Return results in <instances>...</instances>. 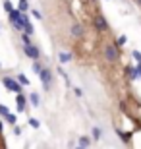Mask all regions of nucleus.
Listing matches in <instances>:
<instances>
[{
	"label": "nucleus",
	"instance_id": "nucleus-1",
	"mask_svg": "<svg viewBox=\"0 0 141 149\" xmlns=\"http://www.w3.org/2000/svg\"><path fill=\"white\" fill-rule=\"evenodd\" d=\"M120 58V52H118V47L114 43H108L106 47H104V60L110 62V64H114V62H118Z\"/></svg>",
	"mask_w": 141,
	"mask_h": 149
},
{
	"label": "nucleus",
	"instance_id": "nucleus-2",
	"mask_svg": "<svg viewBox=\"0 0 141 149\" xmlns=\"http://www.w3.org/2000/svg\"><path fill=\"white\" fill-rule=\"evenodd\" d=\"M93 25H95L97 31H108V22H106V17H104L103 14H97V16H95Z\"/></svg>",
	"mask_w": 141,
	"mask_h": 149
},
{
	"label": "nucleus",
	"instance_id": "nucleus-3",
	"mask_svg": "<svg viewBox=\"0 0 141 149\" xmlns=\"http://www.w3.org/2000/svg\"><path fill=\"white\" fill-rule=\"evenodd\" d=\"M23 50H25V54H27L31 60H39V56H41L39 49L35 47V45H31V43H25V45H23Z\"/></svg>",
	"mask_w": 141,
	"mask_h": 149
},
{
	"label": "nucleus",
	"instance_id": "nucleus-4",
	"mask_svg": "<svg viewBox=\"0 0 141 149\" xmlns=\"http://www.w3.org/2000/svg\"><path fill=\"white\" fill-rule=\"evenodd\" d=\"M2 83H4L6 87L10 89L12 93H22V91H23V89H22V85H19L17 81H14L12 77H4V79H2Z\"/></svg>",
	"mask_w": 141,
	"mask_h": 149
},
{
	"label": "nucleus",
	"instance_id": "nucleus-5",
	"mask_svg": "<svg viewBox=\"0 0 141 149\" xmlns=\"http://www.w3.org/2000/svg\"><path fill=\"white\" fill-rule=\"evenodd\" d=\"M39 76H41V81H43V87H44V91H49V89H50V70L43 68V70L39 72Z\"/></svg>",
	"mask_w": 141,
	"mask_h": 149
},
{
	"label": "nucleus",
	"instance_id": "nucleus-6",
	"mask_svg": "<svg viewBox=\"0 0 141 149\" xmlns=\"http://www.w3.org/2000/svg\"><path fill=\"white\" fill-rule=\"evenodd\" d=\"M70 33H72V37H74V39H81L83 35H85V31H83V25H81V23H74Z\"/></svg>",
	"mask_w": 141,
	"mask_h": 149
},
{
	"label": "nucleus",
	"instance_id": "nucleus-7",
	"mask_svg": "<svg viewBox=\"0 0 141 149\" xmlns=\"http://www.w3.org/2000/svg\"><path fill=\"white\" fill-rule=\"evenodd\" d=\"M25 97H23L22 93H16V105H17V112H23L25 111Z\"/></svg>",
	"mask_w": 141,
	"mask_h": 149
},
{
	"label": "nucleus",
	"instance_id": "nucleus-8",
	"mask_svg": "<svg viewBox=\"0 0 141 149\" xmlns=\"http://www.w3.org/2000/svg\"><path fill=\"white\" fill-rule=\"evenodd\" d=\"M58 60L62 62V64L70 62V60H72V52H60V54H58Z\"/></svg>",
	"mask_w": 141,
	"mask_h": 149
},
{
	"label": "nucleus",
	"instance_id": "nucleus-9",
	"mask_svg": "<svg viewBox=\"0 0 141 149\" xmlns=\"http://www.w3.org/2000/svg\"><path fill=\"white\" fill-rule=\"evenodd\" d=\"M77 145H79V147H89V145H91V141H89V138L81 136V138L77 139Z\"/></svg>",
	"mask_w": 141,
	"mask_h": 149
},
{
	"label": "nucleus",
	"instance_id": "nucleus-10",
	"mask_svg": "<svg viewBox=\"0 0 141 149\" xmlns=\"http://www.w3.org/2000/svg\"><path fill=\"white\" fill-rule=\"evenodd\" d=\"M8 14H10V22L14 23V22L17 19V17H19V14H22V12H19V10H14V8H12V10L8 12Z\"/></svg>",
	"mask_w": 141,
	"mask_h": 149
},
{
	"label": "nucleus",
	"instance_id": "nucleus-11",
	"mask_svg": "<svg viewBox=\"0 0 141 149\" xmlns=\"http://www.w3.org/2000/svg\"><path fill=\"white\" fill-rule=\"evenodd\" d=\"M29 101H31L33 107H39V103H41V99H39L37 93H31V95H29Z\"/></svg>",
	"mask_w": 141,
	"mask_h": 149
},
{
	"label": "nucleus",
	"instance_id": "nucleus-12",
	"mask_svg": "<svg viewBox=\"0 0 141 149\" xmlns=\"http://www.w3.org/2000/svg\"><path fill=\"white\" fill-rule=\"evenodd\" d=\"M126 43H128V37H126V35H120V37H118V41H116L114 45H116V47H124Z\"/></svg>",
	"mask_w": 141,
	"mask_h": 149
},
{
	"label": "nucleus",
	"instance_id": "nucleus-13",
	"mask_svg": "<svg viewBox=\"0 0 141 149\" xmlns=\"http://www.w3.org/2000/svg\"><path fill=\"white\" fill-rule=\"evenodd\" d=\"M118 136H120V138H122V141H124V143H128V141H130V139H131V134L120 132V130H118Z\"/></svg>",
	"mask_w": 141,
	"mask_h": 149
},
{
	"label": "nucleus",
	"instance_id": "nucleus-14",
	"mask_svg": "<svg viewBox=\"0 0 141 149\" xmlns=\"http://www.w3.org/2000/svg\"><path fill=\"white\" fill-rule=\"evenodd\" d=\"M126 74H130V79H137V68H128Z\"/></svg>",
	"mask_w": 141,
	"mask_h": 149
},
{
	"label": "nucleus",
	"instance_id": "nucleus-15",
	"mask_svg": "<svg viewBox=\"0 0 141 149\" xmlns=\"http://www.w3.org/2000/svg\"><path fill=\"white\" fill-rule=\"evenodd\" d=\"M29 8V4H27V0H19V6H17V10L19 12H25Z\"/></svg>",
	"mask_w": 141,
	"mask_h": 149
},
{
	"label": "nucleus",
	"instance_id": "nucleus-16",
	"mask_svg": "<svg viewBox=\"0 0 141 149\" xmlns=\"http://www.w3.org/2000/svg\"><path fill=\"white\" fill-rule=\"evenodd\" d=\"M101 136H103V132L99 128H93V139H101Z\"/></svg>",
	"mask_w": 141,
	"mask_h": 149
},
{
	"label": "nucleus",
	"instance_id": "nucleus-17",
	"mask_svg": "<svg viewBox=\"0 0 141 149\" xmlns=\"http://www.w3.org/2000/svg\"><path fill=\"white\" fill-rule=\"evenodd\" d=\"M41 70H43V66L39 64V60H35V62H33V72H35V74H39Z\"/></svg>",
	"mask_w": 141,
	"mask_h": 149
},
{
	"label": "nucleus",
	"instance_id": "nucleus-18",
	"mask_svg": "<svg viewBox=\"0 0 141 149\" xmlns=\"http://www.w3.org/2000/svg\"><path fill=\"white\" fill-rule=\"evenodd\" d=\"M29 126H31V128H39V126H41V122H39L37 118H29Z\"/></svg>",
	"mask_w": 141,
	"mask_h": 149
},
{
	"label": "nucleus",
	"instance_id": "nucleus-19",
	"mask_svg": "<svg viewBox=\"0 0 141 149\" xmlns=\"http://www.w3.org/2000/svg\"><path fill=\"white\" fill-rule=\"evenodd\" d=\"M17 79H19V83H22V85H29V79L23 76V74H19V76H17Z\"/></svg>",
	"mask_w": 141,
	"mask_h": 149
},
{
	"label": "nucleus",
	"instance_id": "nucleus-20",
	"mask_svg": "<svg viewBox=\"0 0 141 149\" xmlns=\"http://www.w3.org/2000/svg\"><path fill=\"white\" fill-rule=\"evenodd\" d=\"M6 120H8V122H10V124H12V126H14V124H16V116H14V114H10V112H8V114H6Z\"/></svg>",
	"mask_w": 141,
	"mask_h": 149
},
{
	"label": "nucleus",
	"instance_id": "nucleus-21",
	"mask_svg": "<svg viewBox=\"0 0 141 149\" xmlns=\"http://www.w3.org/2000/svg\"><path fill=\"white\" fill-rule=\"evenodd\" d=\"M8 112H10V111H8V107H6V105H0V114H2V116H6Z\"/></svg>",
	"mask_w": 141,
	"mask_h": 149
},
{
	"label": "nucleus",
	"instance_id": "nucleus-22",
	"mask_svg": "<svg viewBox=\"0 0 141 149\" xmlns=\"http://www.w3.org/2000/svg\"><path fill=\"white\" fill-rule=\"evenodd\" d=\"M22 41H23V45H25V43H31V41H29V35H27V33H22Z\"/></svg>",
	"mask_w": 141,
	"mask_h": 149
},
{
	"label": "nucleus",
	"instance_id": "nucleus-23",
	"mask_svg": "<svg viewBox=\"0 0 141 149\" xmlns=\"http://www.w3.org/2000/svg\"><path fill=\"white\" fill-rule=\"evenodd\" d=\"M14 134H16V136H22V128L16 126V124H14Z\"/></svg>",
	"mask_w": 141,
	"mask_h": 149
},
{
	"label": "nucleus",
	"instance_id": "nucleus-24",
	"mask_svg": "<svg viewBox=\"0 0 141 149\" xmlns=\"http://www.w3.org/2000/svg\"><path fill=\"white\" fill-rule=\"evenodd\" d=\"M133 58H135L137 62H141V52H137V50H133Z\"/></svg>",
	"mask_w": 141,
	"mask_h": 149
},
{
	"label": "nucleus",
	"instance_id": "nucleus-25",
	"mask_svg": "<svg viewBox=\"0 0 141 149\" xmlns=\"http://www.w3.org/2000/svg\"><path fill=\"white\" fill-rule=\"evenodd\" d=\"M4 10H6V12H10V10H12V4H10V2H8V0H6V2H4Z\"/></svg>",
	"mask_w": 141,
	"mask_h": 149
},
{
	"label": "nucleus",
	"instance_id": "nucleus-26",
	"mask_svg": "<svg viewBox=\"0 0 141 149\" xmlns=\"http://www.w3.org/2000/svg\"><path fill=\"white\" fill-rule=\"evenodd\" d=\"M74 91H76V95H77V97H81V95H83V91H81V87H76V89H74Z\"/></svg>",
	"mask_w": 141,
	"mask_h": 149
},
{
	"label": "nucleus",
	"instance_id": "nucleus-27",
	"mask_svg": "<svg viewBox=\"0 0 141 149\" xmlns=\"http://www.w3.org/2000/svg\"><path fill=\"white\" fill-rule=\"evenodd\" d=\"M33 16L37 17V19H41V17H43V16H41V14H39V12H37V10H33Z\"/></svg>",
	"mask_w": 141,
	"mask_h": 149
},
{
	"label": "nucleus",
	"instance_id": "nucleus-28",
	"mask_svg": "<svg viewBox=\"0 0 141 149\" xmlns=\"http://www.w3.org/2000/svg\"><path fill=\"white\" fill-rule=\"evenodd\" d=\"M137 77H141V62H139V66H137Z\"/></svg>",
	"mask_w": 141,
	"mask_h": 149
},
{
	"label": "nucleus",
	"instance_id": "nucleus-29",
	"mask_svg": "<svg viewBox=\"0 0 141 149\" xmlns=\"http://www.w3.org/2000/svg\"><path fill=\"white\" fill-rule=\"evenodd\" d=\"M2 128H4V124H2V120H0V132H2Z\"/></svg>",
	"mask_w": 141,
	"mask_h": 149
},
{
	"label": "nucleus",
	"instance_id": "nucleus-30",
	"mask_svg": "<svg viewBox=\"0 0 141 149\" xmlns=\"http://www.w3.org/2000/svg\"><path fill=\"white\" fill-rule=\"evenodd\" d=\"M137 4H139V6H141V0H137Z\"/></svg>",
	"mask_w": 141,
	"mask_h": 149
}]
</instances>
